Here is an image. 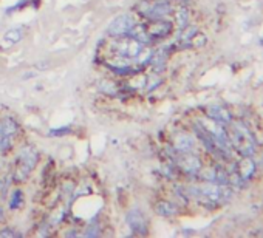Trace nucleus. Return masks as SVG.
I'll return each mask as SVG.
<instances>
[{"instance_id":"3","label":"nucleus","mask_w":263,"mask_h":238,"mask_svg":"<svg viewBox=\"0 0 263 238\" xmlns=\"http://www.w3.org/2000/svg\"><path fill=\"white\" fill-rule=\"evenodd\" d=\"M138 11L144 17L155 21V19H163L164 16H167L172 11V8L167 2H152V4L143 2L138 5Z\"/></svg>"},{"instance_id":"11","label":"nucleus","mask_w":263,"mask_h":238,"mask_svg":"<svg viewBox=\"0 0 263 238\" xmlns=\"http://www.w3.org/2000/svg\"><path fill=\"white\" fill-rule=\"evenodd\" d=\"M180 166L183 167L184 172L187 173H197L198 169H200V161L198 158L192 156V155H184L181 160H180Z\"/></svg>"},{"instance_id":"2","label":"nucleus","mask_w":263,"mask_h":238,"mask_svg":"<svg viewBox=\"0 0 263 238\" xmlns=\"http://www.w3.org/2000/svg\"><path fill=\"white\" fill-rule=\"evenodd\" d=\"M113 50L115 54H118L119 57L125 59V57H137L140 54H143L144 51V45L138 41H135L134 37L130 39H119L113 42Z\"/></svg>"},{"instance_id":"5","label":"nucleus","mask_w":263,"mask_h":238,"mask_svg":"<svg viewBox=\"0 0 263 238\" xmlns=\"http://www.w3.org/2000/svg\"><path fill=\"white\" fill-rule=\"evenodd\" d=\"M134 25H135L134 16L122 14V16H118L116 19L111 21V24L108 25L107 33L111 37H122V36H127L128 34V31L132 30V27H134Z\"/></svg>"},{"instance_id":"16","label":"nucleus","mask_w":263,"mask_h":238,"mask_svg":"<svg viewBox=\"0 0 263 238\" xmlns=\"http://www.w3.org/2000/svg\"><path fill=\"white\" fill-rule=\"evenodd\" d=\"M68 132H70V127H62V129H59V130H51L50 135L58 136V135H65V133H68Z\"/></svg>"},{"instance_id":"8","label":"nucleus","mask_w":263,"mask_h":238,"mask_svg":"<svg viewBox=\"0 0 263 238\" xmlns=\"http://www.w3.org/2000/svg\"><path fill=\"white\" fill-rule=\"evenodd\" d=\"M146 30H147L152 41H158V39L166 37L172 31V24L167 21L155 19V21H152V24L149 27H146Z\"/></svg>"},{"instance_id":"6","label":"nucleus","mask_w":263,"mask_h":238,"mask_svg":"<svg viewBox=\"0 0 263 238\" xmlns=\"http://www.w3.org/2000/svg\"><path fill=\"white\" fill-rule=\"evenodd\" d=\"M17 133V123L11 117H7L0 124V152H7L11 144L13 138Z\"/></svg>"},{"instance_id":"13","label":"nucleus","mask_w":263,"mask_h":238,"mask_svg":"<svg viewBox=\"0 0 263 238\" xmlns=\"http://www.w3.org/2000/svg\"><path fill=\"white\" fill-rule=\"evenodd\" d=\"M155 209H157V213L161 215V216H171V215H175V213L178 212V209H177L172 203H169V201H161V203H158Z\"/></svg>"},{"instance_id":"9","label":"nucleus","mask_w":263,"mask_h":238,"mask_svg":"<svg viewBox=\"0 0 263 238\" xmlns=\"http://www.w3.org/2000/svg\"><path fill=\"white\" fill-rule=\"evenodd\" d=\"M127 223L130 226V229L135 233L144 235L146 233V218L143 215V212L140 209H132L127 213Z\"/></svg>"},{"instance_id":"15","label":"nucleus","mask_w":263,"mask_h":238,"mask_svg":"<svg viewBox=\"0 0 263 238\" xmlns=\"http://www.w3.org/2000/svg\"><path fill=\"white\" fill-rule=\"evenodd\" d=\"M21 201H22V192H21V190H16V192H14V195H13L11 209H16V207H19Z\"/></svg>"},{"instance_id":"12","label":"nucleus","mask_w":263,"mask_h":238,"mask_svg":"<svg viewBox=\"0 0 263 238\" xmlns=\"http://www.w3.org/2000/svg\"><path fill=\"white\" fill-rule=\"evenodd\" d=\"M194 147V140L187 135H180L178 138H175V149L180 153H189Z\"/></svg>"},{"instance_id":"1","label":"nucleus","mask_w":263,"mask_h":238,"mask_svg":"<svg viewBox=\"0 0 263 238\" xmlns=\"http://www.w3.org/2000/svg\"><path fill=\"white\" fill-rule=\"evenodd\" d=\"M37 160H39V153H37V150L34 147L22 149L19 156H17V167L14 170V180H17V181L27 180V176L36 167Z\"/></svg>"},{"instance_id":"4","label":"nucleus","mask_w":263,"mask_h":238,"mask_svg":"<svg viewBox=\"0 0 263 238\" xmlns=\"http://www.w3.org/2000/svg\"><path fill=\"white\" fill-rule=\"evenodd\" d=\"M197 196L206 204L208 203L209 204H218L220 201L228 200L229 190H226L224 187H220V186H208V187H200L197 190Z\"/></svg>"},{"instance_id":"10","label":"nucleus","mask_w":263,"mask_h":238,"mask_svg":"<svg viewBox=\"0 0 263 238\" xmlns=\"http://www.w3.org/2000/svg\"><path fill=\"white\" fill-rule=\"evenodd\" d=\"M127 36L134 37L135 41L141 42L143 45L152 42V39H151V36H149V33H147V30H146V25H137V24H135L134 27H132V30L128 31Z\"/></svg>"},{"instance_id":"7","label":"nucleus","mask_w":263,"mask_h":238,"mask_svg":"<svg viewBox=\"0 0 263 238\" xmlns=\"http://www.w3.org/2000/svg\"><path fill=\"white\" fill-rule=\"evenodd\" d=\"M231 141L234 143V146L241 152V153H248L251 155L252 150H254V143H252V138L248 135V132L238 126L232 127L231 130Z\"/></svg>"},{"instance_id":"14","label":"nucleus","mask_w":263,"mask_h":238,"mask_svg":"<svg viewBox=\"0 0 263 238\" xmlns=\"http://www.w3.org/2000/svg\"><path fill=\"white\" fill-rule=\"evenodd\" d=\"M8 44H17L21 39H22V30L21 28H13V30H10L7 34H5V37H4Z\"/></svg>"},{"instance_id":"17","label":"nucleus","mask_w":263,"mask_h":238,"mask_svg":"<svg viewBox=\"0 0 263 238\" xmlns=\"http://www.w3.org/2000/svg\"><path fill=\"white\" fill-rule=\"evenodd\" d=\"M4 235H10V236H14V232H11V230H2V232H0V236H4Z\"/></svg>"}]
</instances>
